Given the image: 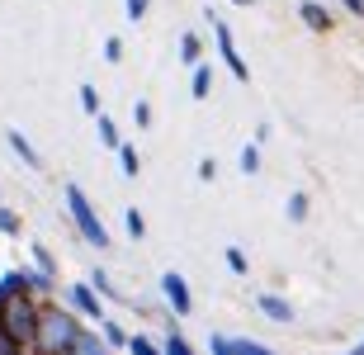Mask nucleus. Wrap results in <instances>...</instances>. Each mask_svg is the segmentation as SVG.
<instances>
[{
    "label": "nucleus",
    "instance_id": "7ed1b4c3",
    "mask_svg": "<svg viewBox=\"0 0 364 355\" xmlns=\"http://www.w3.org/2000/svg\"><path fill=\"white\" fill-rule=\"evenodd\" d=\"M62 194H67L71 223L81 228V237H85L90 246H100V251H105V246H109V233H105V223H100V213H95V204L85 199V190H81V185H67Z\"/></svg>",
    "mask_w": 364,
    "mask_h": 355
},
{
    "label": "nucleus",
    "instance_id": "1a4fd4ad",
    "mask_svg": "<svg viewBox=\"0 0 364 355\" xmlns=\"http://www.w3.org/2000/svg\"><path fill=\"white\" fill-rule=\"evenodd\" d=\"M303 19H308V28H331V14L322 10V5H317V0H303Z\"/></svg>",
    "mask_w": 364,
    "mask_h": 355
},
{
    "label": "nucleus",
    "instance_id": "cd10ccee",
    "mask_svg": "<svg viewBox=\"0 0 364 355\" xmlns=\"http://www.w3.org/2000/svg\"><path fill=\"white\" fill-rule=\"evenodd\" d=\"M105 57H109V62H119V57H123V43L109 38V43H105Z\"/></svg>",
    "mask_w": 364,
    "mask_h": 355
},
{
    "label": "nucleus",
    "instance_id": "aec40b11",
    "mask_svg": "<svg viewBox=\"0 0 364 355\" xmlns=\"http://www.w3.org/2000/svg\"><path fill=\"white\" fill-rule=\"evenodd\" d=\"M0 233H19V218H14V213H10V208H5V204H0Z\"/></svg>",
    "mask_w": 364,
    "mask_h": 355
},
{
    "label": "nucleus",
    "instance_id": "dca6fc26",
    "mask_svg": "<svg viewBox=\"0 0 364 355\" xmlns=\"http://www.w3.org/2000/svg\"><path fill=\"white\" fill-rule=\"evenodd\" d=\"M289 218H308V194H294V199H289Z\"/></svg>",
    "mask_w": 364,
    "mask_h": 355
},
{
    "label": "nucleus",
    "instance_id": "412c9836",
    "mask_svg": "<svg viewBox=\"0 0 364 355\" xmlns=\"http://www.w3.org/2000/svg\"><path fill=\"white\" fill-rule=\"evenodd\" d=\"M33 260H38V270L53 280V256H48V246H33Z\"/></svg>",
    "mask_w": 364,
    "mask_h": 355
},
{
    "label": "nucleus",
    "instance_id": "20e7f679",
    "mask_svg": "<svg viewBox=\"0 0 364 355\" xmlns=\"http://www.w3.org/2000/svg\"><path fill=\"white\" fill-rule=\"evenodd\" d=\"M213 38H218V53H223V62H228V67H232V76H237V81H246L251 71H246L242 53H237V43H232V28L223 24V19H213Z\"/></svg>",
    "mask_w": 364,
    "mask_h": 355
},
{
    "label": "nucleus",
    "instance_id": "5701e85b",
    "mask_svg": "<svg viewBox=\"0 0 364 355\" xmlns=\"http://www.w3.org/2000/svg\"><path fill=\"white\" fill-rule=\"evenodd\" d=\"M100 327H105V341L109 346H123V341H128V337L119 332V322H100Z\"/></svg>",
    "mask_w": 364,
    "mask_h": 355
},
{
    "label": "nucleus",
    "instance_id": "c756f323",
    "mask_svg": "<svg viewBox=\"0 0 364 355\" xmlns=\"http://www.w3.org/2000/svg\"><path fill=\"white\" fill-rule=\"evenodd\" d=\"M128 14H133V19H142V14H147V0H128Z\"/></svg>",
    "mask_w": 364,
    "mask_h": 355
},
{
    "label": "nucleus",
    "instance_id": "b1692460",
    "mask_svg": "<svg viewBox=\"0 0 364 355\" xmlns=\"http://www.w3.org/2000/svg\"><path fill=\"white\" fill-rule=\"evenodd\" d=\"M228 265L237 275H246V251H237V246H228Z\"/></svg>",
    "mask_w": 364,
    "mask_h": 355
},
{
    "label": "nucleus",
    "instance_id": "f257e3e1",
    "mask_svg": "<svg viewBox=\"0 0 364 355\" xmlns=\"http://www.w3.org/2000/svg\"><path fill=\"white\" fill-rule=\"evenodd\" d=\"M76 332H81V322H76L71 313H62V308H43L28 346H33L38 355H67L71 341H76Z\"/></svg>",
    "mask_w": 364,
    "mask_h": 355
},
{
    "label": "nucleus",
    "instance_id": "4468645a",
    "mask_svg": "<svg viewBox=\"0 0 364 355\" xmlns=\"http://www.w3.org/2000/svg\"><path fill=\"white\" fill-rule=\"evenodd\" d=\"M180 57H185V62H199V38H194V33L180 38Z\"/></svg>",
    "mask_w": 364,
    "mask_h": 355
},
{
    "label": "nucleus",
    "instance_id": "f3484780",
    "mask_svg": "<svg viewBox=\"0 0 364 355\" xmlns=\"http://www.w3.org/2000/svg\"><path fill=\"white\" fill-rule=\"evenodd\" d=\"M242 171H246V176H256V171H260V152H256V147L242 152Z\"/></svg>",
    "mask_w": 364,
    "mask_h": 355
},
{
    "label": "nucleus",
    "instance_id": "f03ea898",
    "mask_svg": "<svg viewBox=\"0 0 364 355\" xmlns=\"http://www.w3.org/2000/svg\"><path fill=\"white\" fill-rule=\"evenodd\" d=\"M38 299L33 294H24V289H14V294H5V303H0V332L10 337V341L28 346L33 341V327H38Z\"/></svg>",
    "mask_w": 364,
    "mask_h": 355
},
{
    "label": "nucleus",
    "instance_id": "bb28decb",
    "mask_svg": "<svg viewBox=\"0 0 364 355\" xmlns=\"http://www.w3.org/2000/svg\"><path fill=\"white\" fill-rule=\"evenodd\" d=\"M0 355H24V346H19V341H10V337L0 332Z\"/></svg>",
    "mask_w": 364,
    "mask_h": 355
},
{
    "label": "nucleus",
    "instance_id": "0eeeda50",
    "mask_svg": "<svg viewBox=\"0 0 364 355\" xmlns=\"http://www.w3.org/2000/svg\"><path fill=\"white\" fill-rule=\"evenodd\" d=\"M67 355H109V346L95 337V332H76V341H71Z\"/></svg>",
    "mask_w": 364,
    "mask_h": 355
},
{
    "label": "nucleus",
    "instance_id": "f8f14e48",
    "mask_svg": "<svg viewBox=\"0 0 364 355\" xmlns=\"http://www.w3.org/2000/svg\"><path fill=\"white\" fill-rule=\"evenodd\" d=\"M95 119H100V142H105V147H119V128H114V119H109V114H95Z\"/></svg>",
    "mask_w": 364,
    "mask_h": 355
},
{
    "label": "nucleus",
    "instance_id": "9b49d317",
    "mask_svg": "<svg viewBox=\"0 0 364 355\" xmlns=\"http://www.w3.org/2000/svg\"><path fill=\"white\" fill-rule=\"evenodd\" d=\"M208 85H213V71H208V67H194V81H189L194 100H203V95H208Z\"/></svg>",
    "mask_w": 364,
    "mask_h": 355
},
{
    "label": "nucleus",
    "instance_id": "6ab92c4d",
    "mask_svg": "<svg viewBox=\"0 0 364 355\" xmlns=\"http://www.w3.org/2000/svg\"><path fill=\"white\" fill-rule=\"evenodd\" d=\"M128 351H133V355H161L156 346L147 341V337H133V341H128Z\"/></svg>",
    "mask_w": 364,
    "mask_h": 355
},
{
    "label": "nucleus",
    "instance_id": "2f4dec72",
    "mask_svg": "<svg viewBox=\"0 0 364 355\" xmlns=\"http://www.w3.org/2000/svg\"><path fill=\"white\" fill-rule=\"evenodd\" d=\"M355 355H364V341H360V346H355Z\"/></svg>",
    "mask_w": 364,
    "mask_h": 355
},
{
    "label": "nucleus",
    "instance_id": "473e14b6",
    "mask_svg": "<svg viewBox=\"0 0 364 355\" xmlns=\"http://www.w3.org/2000/svg\"><path fill=\"white\" fill-rule=\"evenodd\" d=\"M232 5H251V0H232Z\"/></svg>",
    "mask_w": 364,
    "mask_h": 355
},
{
    "label": "nucleus",
    "instance_id": "423d86ee",
    "mask_svg": "<svg viewBox=\"0 0 364 355\" xmlns=\"http://www.w3.org/2000/svg\"><path fill=\"white\" fill-rule=\"evenodd\" d=\"M71 303H76V313H85L90 322H100V299L90 294V285H71Z\"/></svg>",
    "mask_w": 364,
    "mask_h": 355
},
{
    "label": "nucleus",
    "instance_id": "ddd939ff",
    "mask_svg": "<svg viewBox=\"0 0 364 355\" xmlns=\"http://www.w3.org/2000/svg\"><path fill=\"white\" fill-rule=\"evenodd\" d=\"M232 351L237 355H274L270 346H260V341H232Z\"/></svg>",
    "mask_w": 364,
    "mask_h": 355
},
{
    "label": "nucleus",
    "instance_id": "39448f33",
    "mask_svg": "<svg viewBox=\"0 0 364 355\" xmlns=\"http://www.w3.org/2000/svg\"><path fill=\"white\" fill-rule=\"evenodd\" d=\"M161 289H166V303H171V308H176L180 317L189 313V308H194V299H189V285H185V275H161Z\"/></svg>",
    "mask_w": 364,
    "mask_h": 355
},
{
    "label": "nucleus",
    "instance_id": "2eb2a0df",
    "mask_svg": "<svg viewBox=\"0 0 364 355\" xmlns=\"http://www.w3.org/2000/svg\"><path fill=\"white\" fill-rule=\"evenodd\" d=\"M119 166H123V176H137V152L133 147H119Z\"/></svg>",
    "mask_w": 364,
    "mask_h": 355
},
{
    "label": "nucleus",
    "instance_id": "a211bd4d",
    "mask_svg": "<svg viewBox=\"0 0 364 355\" xmlns=\"http://www.w3.org/2000/svg\"><path fill=\"white\" fill-rule=\"evenodd\" d=\"M81 105H85V114H100V95H95V85H81Z\"/></svg>",
    "mask_w": 364,
    "mask_h": 355
},
{
    "label": "nucleus",
    "instance_id": "7c9ffc66",
    "mask_svg": "<svg viewBox=\"0 0 364 355\" xmlns=\"http://www.w3.org/2000/svg\"><path fill=\"white\" fill-rule=\"evenodd\" d=\"M346 10H350V14H360V19H364V0H346Z\"/></svg>",
    "mask_w": 364,
    "mask_h": 355
},
{
    "label": "nucleus",
    "instance_id": "c85d7f7f",
    "mask_svg": "<svg viewBox=\"0 0 364 355\" xmlns=\"http://www.w3.org/2000/svg\"><path fill=\"white\" fill-rule=\"evenodd\" d=\"M213 355H237V351H232L228 337H213Z\"/></svg>",
    "mask_w": 364,
    "mask_h": 355
},
{
    "label": "nucleus",
    "instance_id": "4be33fe9",
    "mask_svg": "<svg viewBox=\"0 0 364 355\" xmlns=\"http://www.w3.org/2000/svg\"><path fill=\"white\" fill-rule=\"evenodd\" d=\"M161 355H194V351H189V341H185V337H171Z\"/></svg>",
    "mask_w": 364,
    "mask_h": 355
},
{
    "label": "nucleus",
    "instance_id": "a878e982",
    "mask_svg": "<svg viewBox=\"0 0 364 355\" xmlns=\"http://www.w3.org/2000/svg\"><path fill=\"white\" fill-rule=\"evenodd\" d=\"M133 119H137V128H147V123H151V105H142V100H137V105H133Z\"/></svg>",
    "mask_w": 364,
    "mask_h": 355
},
{
    "label": "nucleus",
    "instance_id": "393cba45",
    "mask_svg": "<svg viewBox=\"0 0 364 355\" xmlns=\"http://www.w3.org/2000/svg\"><path fill=\"white\" fill-rule=\"evenodd\" d=\"M128 233H133V237L147 233V223H142V213H137V208H128Z\"/></svg>",
    "mask_w": 364,
    "mask_h": 355
},
{
    "label": "nucleus",
    "instance_id": "6e6552de",
    "mask_svg": "<svg viewBox=\"0 0 364 355\" xmlns=\"http://www.w3.org/2000/svg\"><path fill=\"white\" fill-rule=\"evenodd\" d=\"M260 313L274 317V322H294V308H289L284 299H274V294H260Z\"/></svg>",
    "mask_w": 364,
    "mask_h": 355
},
{
    "label": "nucleus",
    "instance_id": "9d476101",
    "mask_svg": "<svg viewBox=\"0 0 364 355\" xmlns=\"http://www.w3.org/2000/svg\"><path fill=\"white\" fill-rule=\"evenodd\" d=\"M10 147H14V157H24V166H33V171L43 166V157L28 147V137H24V133H10Z\"/></svg>",
    "mask_w": 364,
    "mask_h": 355
}]
</instances>
